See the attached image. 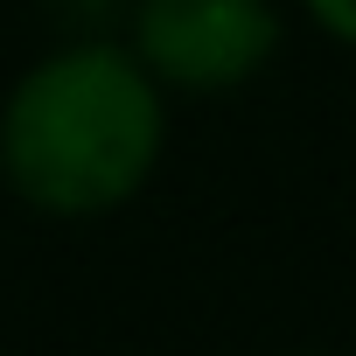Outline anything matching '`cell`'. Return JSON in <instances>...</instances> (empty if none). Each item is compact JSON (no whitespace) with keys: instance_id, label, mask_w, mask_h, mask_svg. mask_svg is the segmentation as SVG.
Instances as JSON below:
<instances>
[{"instance_id":"cell-2","label":"cell","mask_w":356,"mask_h":356,"mask_svg":"<svg viewBox=\"0 0 356 356\" xmlns=\"http://www.w3.org/2000/svg\"><path fill=\"white\" fill-rule=\"evenodd\" d=\"M273 49V0H140L133 8V56L161 77V91H231L259 77Z\"/></svg>"},{"instance_id":"cell-1","label":"cell","mask_w":356,"mask_h":356,"mask_svg":"<svg viewBox=\"0 0 356 356\" xmlns=\"http://www.w3.org/2000/svg\"><path fill=\"white\" fill-rule=\"evenodd\" d=\"M168 147L161 77L119 42H70L0 105V182L42 217H105L147 189Z\"/></svg>"},{"instance_id":"cell-3","label":"cell","mask_w":356,"mask_h":356,"mask_svg":"<svg viewBox=\"0 0 356 356\" xmlns=\"http://www.w3.org/2000/svg\"><path fill=\"white\" fill-rule=\"evenodd\" d=\"M300 8H307V22L321 35H335V42L356 49V0H300Z\"/></svg>"}]
</instances>
